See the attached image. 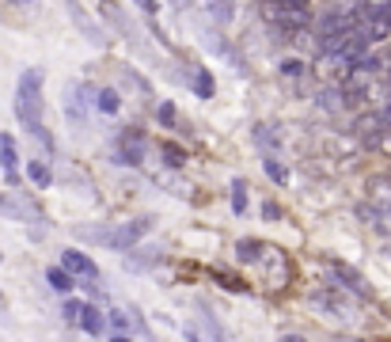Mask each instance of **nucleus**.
I'll return each mask as SVG.
<instances>
[{"label":"nucleus","mask_w":391,"mask_h":342,"mask_svg":"<svg viewBox=\"0 0 391 342\" xmlns=\"http://www.w3.org/2000/svg\"><path fill=\"white\" fill-rule=\"evenodd\" d=\"M42 69H23L19 73V87H16V114L31 134L42 126Z\"/></svg>","instance_id":"1"},{"label":"nucleus","mask_w":391,"mask_h":342,"mask_svg":"<svg viewBox=\"0 0 391 342\" xmlns=\"http://www.w3.org/2000/svg\"><path fill=\"white\" fill-rule=\"evenodd\" d=\"M149 233V220H126V225H103V228H80L84 240H95L107 251H133V244Z\"/></svg>","instance_id":"2"},{"label":"nucleus","mask_w":391,"mask_h":342,"mask_svg":"<svg viewBox=\"0 0 391 342\" xmlns=\"http://www.w3.org/2000/svg\"><path fill=\"white\" fill-rule=\"evenodd\" d=\"M65 118H69L76 129H87V107H84L80 87H76V84L65 87Z\"/></svg>","instance_id":"3"},{"label":"nucleus","mask_w":391,"mask_h":342,"mask_svg":"<svg viewBox=\"0 0 391 342\" xmlns=\"http://www.w3.org/2000/svg\"><path fill=\"white\" fill-rule=\"evenodd\" d=\"M0 168H4L8 175V183H19V152H16V141L8 137V134H0Z\"/></svg>","instance_id":"4"},{"label":"nucleus","mask_w":391,"mask_h":342,"mask_svg":"<svg viewBox=\"0 0 391 342\" xmlns=\"http://www.w3.org/2000/svg\"><path fill=\"white\" fill-rule=\"evenodd\" d=\"M61 267L69 270L73 278H95V274H99V267L84 255V251H65V255H61Z\"/></svg>","instance_id":"5"},{"label":"nucleus","mask_w":391,"mask_h":342,"mask_svg":"<svg viewBox=\"0 0 391 342\" xmlns=\"http://www.w3.org/2000/svg\"><path fill=\"white\" fill-rule=\"evenodd\" d=\"M266 16L277 19L282 27H304L308 23V12L304 8H285V4H266Z\"/></svg>","instance_id":"6"},{"label":"nucleus","mask_w":391,"mask_h":342,"mask_svg":"<svg viewBox=\"0 0 391 342\" xmlns=\"http://www.w3.org/2000/svg\"><path fill=\"white\" fill-rule=\"evenodd\" d=\"M69 12H73V19H76V27H80V31H84V38H87V42H92V46H103V42H107V35H103V27H95V23H92V19H87V16H84V8H80V4H76V0H69Z\"/></svg>","instance_id":"7"},{"label":"nucleus","mask_w":391,"mask_h":342,"mask_svg":"<svg viewBox=\"0 0 391 342\" xmlns=\"http://www.w3.org/2000/svg\"><path fill=\"white\" fill-rule=\"evenodd\" d=\"M122 164H141L144 160V137L141 134H122Z\"/></svg>","instance_id":"8"},{"label":"nucleus","mask_w":391,"mask_h":342,"mask_svg":"<svg viewBox=\"0 0 391 342\" xmlns=\"http://www.w3.org/2000/svg\"><path fill=\"white\" fill-rule=\"evenodd\" d=\"M92 107H99L103 114H118L122 99H118L114 87H99V92H92Z\"/></svg>","instance_id":"9"},{"label":"nucleus","mask_w":391,"mask_h":342,"mask_svg":"<svg viewBox=\"0 0 391 342\" xmlns=\"http://www.w3.org/2000/svg\"><path fill=\"white\" fill-rule=\"evenodd\" d=\"M80 327L87 331V335H103L107 331V316L99 312L95 304H84V316H80Z\"/></svg>","instance_id":"10"},{"label":"nucleus","mask_w":391,"mask_h":342,"mask_svg":"<svg viewBox=\"0 0 391 342\" xmlns=\"http://www.w3.org/2000/svg\"><path fill=\"white\" fill-rule=\"evenodd\" d=\"M27 179L38 186V191H46V186L53 183V171H50V164L46 160H31V168H27Z\"/></svg>","instance_id":"11"},{"label":"nucleus","mask_w":391,"mask_h":342,"mask_svg":"<svg viewBox=\"0 0 391 342\" xmlns=\"http://www.w3.org/2000/svg\"><path fill=\"white\" fill-rule=\"evenodd\" d=\"M46 282H50L58 293H73V285H76V278H73L65 267H50V270H46Z\"/></svg>","instance_id":"12"},{"label":"nucleus","mask_w":391,"mask_h":342,"mask_svg":"<svg viewBox=\"0 0 391 342\" xmlns=\"http://www.w3.org/2000/svg\"><path fill=\"white\" fill-rule=\"evenodd\" d=\"M387 122H384V114H373V118H361V122H357V129H361V137L368 141V145H373V141H380V129H384Z\"/></svg>","instance_id":"13"},{"label":"nucleus","mask_w":391,"mask_h":342,"mask_svg":"<svg viewBox=\"0 0 391 342\" xmlns=\"http://www.w3.org/2000/svg\"><path fill=\"white\" fill-rule=\"evenodd\" d=\"M194 95L198 99H213V73L209 69H194Z\"/></svg>","instance_id":"14"},{"label":"nucleus","mask_w":391,"mask_h":342,"mask_svg":"<svg viewBox=\"0 0 391 342\" xmlns=\"http://www.w3.org/2000/svg\"><path fill=\"white\" fill-rule=\"evenodd\" d=\"M110 324H114L122 335H126V331H129V335H133V331H144V327H141V319L133 316V312H110Z\"/></svg>","instance_id":"15"},{"label":"nucleus","mask_w":391,"mask_h":342,"mask_svg":"<svg viewBox=\"0 0 391 342\" xmlns=\"http://www.w3.org/2000/svg\"><path fill=\"white\" fill-rule=\"evenodd\" d=\"M259 255H262V244H259V240H240V244H236V259H240V262H255Z\"/></svg>","instance_id":"16"},{"label":"nucleus","mask_w":391,"mask_h":342,"mask_svg":"<svg viewBox=\"0 0 391 342\" xmlns=\"http://www.w3.org/2000/svg\"><path fill=\"white\" fill-rule=\"evenodd\" d=\"M205 8H209V16H213L217 23H228L232 19V0H205Z\"/></svg>","instance_id":"17"},{"label":"nucleus","mask_w":391,"mask_h":342,"mask_svg":"<svg viewBox=\"0 0 391 342\" xmlns=\"http://www.w3.org/2000/svg\"><path fill=\"white\" fill-rule=\"evenodd\" d=\"M232 209H236V213H247V183L243 179L232 183Z\"/></svg>","instance_id":"18"},{"label":"nucleus","mask_w":391,"mask_h":342,"mask_svg":"<svg viewBox=\"0 0 391 342\" xmlns=\"http://www.w3.org/2000/svg\"><path fill=\"white\" fill-rule=\"evenodd\" d=\"M266 175H270L277 186L289 183V168H285V164H277V160H266Z\"/></svg>","instance_id":"19"},{"label":"nucleus","mask_w":391,"mask_h":342,"mask_svg":"<svg viewBox=\"0 0 391 342\" xmlns=\"http://www.w3.org/2000/svg\"><path fill=\"white\" fill-rule=\"evenodd\" d=\"M160 152L167 156V164H171V168H183V164H186V152L178 149V145H160Z\"/></svg>","instance_id":"20"},{"label":"nucleus","mask_w":391,"mask_h":342,"mask_svg":"<svg viewBox=\"0 0 391 342\" xmlns=\"http://www.w3.org/2000/svg\"><path fill=\"white\" fill-rule=\"evenodd\" d=\"M61 316L69 319V324H80V316H84V304H80V301H65Z\"/></svg>","instance_id":"21"},{"label":"nucleus","mask_w":391,"mask_h":342,"mask_svg":"<svg viewBox=\"0 0 391 342\" xmlns=\"http://www.w3.org/2000/svg\"><path fill=\"white\" fill-rule=\"evenodd\" d=\"M334 274H338V278L350 285V289H357V293H365V285H361V278H357L353 270H346V267H334Z\"/></svg>","instance_id":"22"},{"label":"nucleus","mask_w":391,"mask_h":342,"mask_svg":"<svg viewBox=\"0 0 391 342\" xmlns=\"http://www.w3.org/2000/svg\"><path fill=\"white\" fill-rule=\"evenodd\" d=\"M156 118H160L164 126H175V107H171V103H167V99H164V103L156 107Z\"/></svg>","instance_id":"23"},{"label":"nucleus","mask_w":391,"mask_h":342,"mask_svg":"<svg viewBox=\"0 0 391 342\" xmlns=\"http://www.w3.org/2000/svg\"><path fill=\"white\" fill-rule=\"evenodd\" d=\"M255 141H259V145H266V149L277 145V137L270 134V126H255Z\"/></svg>","instance_id":"24"},{"label":"nucleus","mask_w":391,"mask_h":342,"mask_svg":"<svg viewBox=\"0 0 391 342\" xmlns=\"http://www.w3.org/2000/svg\"><path fill=\"white\" fill-rule=\"evenodd\" d=\"M282 73L285 76H300V73H304V65H300V61H282Z\"/></svg>","instance_id":"25"},{"label":"nucleus","mask_w":391,"mask_h":342,"mask_svg":"<svg viewBox=\"0 0 391 342\" xmlns=\"http://www.w3.org/2000/svg\"><path fill=\"white\" fill-rule=\"evenodd\" d=\"M373 213H376V217H384V220H391V198H387V202H380Z\"/></svg>","instance_id":"26"},{"label":"nucleus","mask_w":391,"mask_h":342,"mask_svg":"<svg viewBox=\"0 0 391 342\" xmlns=\"http://www.w3.org/2000/svg\"><path fill=\"white\" fill-rule=\"evenodd\" d=\"M133 4H137V8H141V12H149V16L156 12V0H133Z\"/></svg>","instance_id":"27"},{"label":"nucleus","mask_w":391,"mask_h":342,"mask_svg":"<svg viewBox=\"0 0 391 342\" xmlns=\"http://www.w3.org/2000/svg\"><path fill=\"white\" fill-rule=\"evenodd\" d=\"M262 217H266V220H277V205L266 202V205H262Z\"/></svg>","instance_id":"28"},{"label":"nucleus","mask_w":391,"mask_h":342,"mask_svg":"<svg viewBox=\"0 0 391 342\" xmlns=\"http://www.w3.org/2000/svg\"><path fill=\"white\" fill-rule=\"evenodd\" d=\"M274 4H285V8H304L308 0H274Z\"/></svg>","instance_id":"29"},{"label":"nucleus","mask_w":391,"mask_h":342,"mask_svg":"<svg viewBox=\"0 0 391 342\" xmlns=\"http://www.w3.org/2000/svg\"><path fill=\"white\" fill-rule=\"evenodd\" d=\"M282 342H304V335H282Z\"/></svg>","instance_id":"30"},{"label":"nucleus","mask_w":391,"mask_h":342,"mask_svg":"<svg viewBox=\"0 0 391 342\" xmlns=\"http://www.w3.org/2000/svg\"><path fill=\"white\" fill-rule=\"evenodd\" d=\"M12 4H19V8H27V4H35V0H12Z\"/></svg>","instance_id":"31"},{"label":"nucleus","mask_w":391,"mask_h":342,"mask_svg":"<svg viewBox=\"0 0 391 342\" xmlns=\"http://www.w3.org/2000/svg\"><path fill=\"white\" fill-rule=\"evenodd\" d=\"M110 342H133V338H126V335H114V338H110Z\"/></svg>","instance_id":"32"},{"label":"nucleus","mask_w":391,"mask_h":342,"mask_svg":"<svg viewBox=\"0 0 391 342\" xmlns=\"http://www.w3.org/2000/svg\"><path fill=\"white\" fill-rule=\"evenodd\" d=\"M4 205H8V202H4V198H0V209H4Z\"/></svg>","instance_id":"33"}]
</instances>
